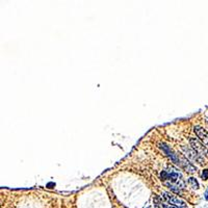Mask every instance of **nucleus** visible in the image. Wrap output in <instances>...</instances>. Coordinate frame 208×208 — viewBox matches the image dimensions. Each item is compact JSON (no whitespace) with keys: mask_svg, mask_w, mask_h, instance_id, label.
Returning a JSON list of instances; mask_svg holds the SVG:
<instances>
[{"mask_svg":"<svg viewBox=\"0 0 208 208\" xmlns=\"http://www.w3.org/2000/svg\"><path fill=\"white\" fill-rule=\"evenodd\" d=\"M161 179L164 180V182L169 187H171L173 191H178L176 187H178V189H179V188H183L185 185L180 173H178L176 170H173V169L169 170V171H162Z\"/></svg>","mask_w":208,"mask_h":208,"instance_id":"nucleus-1","label":"nucleus"},{"mask_svg":"<svg viewBox=\"0 0 208 208\" xmlns=\"http://www.w3.org/2000/svg\"><path fill=\"white\" fill-rule=\"evenodd\" d=\"M164 198L168 200L169 203H171V204H173V205H176V206H178L179 208H186V204H185V202L184 201H182L181 199H179L178 197L173 196L169 193H164Z\"/></svg>","mask_w":208,"mask_h":208,"instance_id":"nucleus-2","label":"nucleus"},{"mask_svg":"<svg viewBox=\"0 0 208 208\" xmlns=\"http://www.w3.org/2000/svg\"><path fill=\"white\" fill-rule=\"evenodd\" d=\"M189 143H191V145L193 146V148H194V150L196 151L198 154H202V155H204V154H207V150H206V148H205L204 146H203L202 144H200L199 143L198 141H197L196 139H189Z\"/></svg>","mask_w":208,"mask_h":208,"instance_id":"nucleus-3","label":"nucleus"},{"mask_svg":"<svg viewBox=\"0 0 208 208\" xmlns=\"http://www.w3.org/2000/svg\"><path fill=\"white\" fill-rule=\"evenodd\" d=\"M195 132L198 135V137H200V139L203 142V144L208 146V132L206 130H204L203 128L196 126L195 127Z\"/></svg>","mask_w":208,"mask_h":208,"instance_id":"nucleus-4","label":"nucleus"},{"mask_svg":"<svg viewBox=\"0 0 208 208\" xmlns=\"http://www.w3.org/2000/svg\"><path fill=\"white\" fill-rule=\"evenodd\" d=\"M188 183L191 185V187H193V188H196V189H197V188L199 187V183H198V181H197L195 178H193V177L189 178V179H188Z\"/></svg>","mask_w":208,"mask_h":208,"instance_id":"nucleus-5","label":"nucleus"},{"mask_svg":"<svg viewBox=\"0 0 208 208\" xmlns=\"http://www.w3.org/2000/svg\"><path fill=\"white\" fill-rule=\"evenodd\" d=\"M202 177H203V179H208V170L207 169H205L204 171H203V174H202Z\"/></svg>","mask_w":208,"mask_h":208,"instance_id":"nucleus-6","label":"nucleus"},{"mask_svg":"<svg viewBox=\"0 0 208 208\" xmlns=\"http://www.w3.org/2000/svg\"><path fill=\"white\" fill-rule=\"evenodd\" d=\"M205 199H206V200H208V189L206 191V193H205Z\"/></svg>","mask_w":208,"mask_h":208,"instance_id":"nucleus-7","label":"nucleus"}]
</instances>
